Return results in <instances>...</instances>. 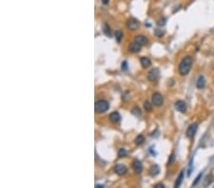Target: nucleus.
<instances>
[{
  "mask_svg": "<svg viewBox=\"0 0 214 188\" xmlns=\"http://www.w3.org/2000/svg\"><path fill=\"white\" fill-rule=\"evenodd\" d=\"M192 66V58L190 56H187L181 61L179 65V73L182 76H185L189 74Z\"/></svg>",
  "mask_w": 214,
  "mask_h": 188,
  "instance_id": "f257e3e1",
  "label": "nucleus"
},
{
  "mask_svg": "<svg viewBox=\"0 0 214 188\" xmlns=\"http://www.w3.org/2000/svg\"><path fill=\"white\" fill-rule=\"evenodd\" d=\"M94 108H95L96 113H104V112L109 110L110 104H109V102H107V101H105V100H99L95 103Z\"/></svg>",
  "mask_w": 214,
  "mask_h": 188,
  "instance_id": "f03ea898",
  "label": "nucleus"
},
{
  "mask_svg": "<svg viewBox=\"0 0 214 188\" xmlns=\"http://www.w3.org/2000/svg\"><path fill=\"white\" fill-rule=\"evenodd\" d=\"M152 104L156 106H161L164 104V98L162 94L159 92H155L152 95Z\"/></svg>",
  "mask_w": 214,
  "mask_h": 188,
  "instance_id": "7ed1b4c3",
  "label": "nucleus"
},
{
  "mask_svg": "<svg viewBox=\"0 0 214 188\" xmlns=\"http://www.w3.org/2000/svg\"><path fill=\"white\" fill-rule=\"evenodd\" d=\"M139 27H140V23L138 22V20H136V19L130 18L127 21V28L130 31H136Z\"/></svg>",
  "mask_w": 214,
  "mask_h": 188,
  "instance_id": "20e7f679",
  "label": "nucleus"
},
{
  "mask_svg": "<svg viewBox=\"0 0 214 188\" xmlns=\"http://www.w3.org/2000/svg\"><path fill=\"white\" fill-rule=\"evenodd\" d=\"M159 76H160V70L158 69H152L151 70H149L148 73V79L151 82L156 81L157 79L159 78Z\"/></svg>",
  "mask_w": 214,
  "mask_h": 188,
  "instance_id": "39448f33",
  "label": "nucleus"
},
{
  "mask_svg": "<svg viewBox=\"0 0 214 188\" xmlns=\"http://www.w3.org/2000/svg\"><path fill=\"white\" fill-rule=\"evenodd\" d=\"M198 129V125L197 124H192L189 126L188 130H187V137L189 139H192L195 136L196 132Z\"/></svg>",
  "mask_w": 214,
  "mask_h": 188,
  "instance_id": "423d86ee",
  "label": "nucleus"
},
{
  "mask_svg": "<svg viewBox=\"0 0 214 188\" xmlns=\"http://www.w3.org/2000/svg\"><path fill=\"white\" fill-rule=\"evenodd\" d=\"M127 167H126V166H125L124 164H122V163L116 164L115 166H114V172H115L116 174H117V175H119V176H123V175H125L126 173H127Z\"/></svg>",
  "mask_w": 214,
  "mask_h": 188,
  "instance_id": "0eeeda50",
  "label": "nucleus"
},
{
  "mask_svg": "<svg viewBox=\"0 0 214 188\" xmlns=\"http://www.w3.org/2000/svg\"><path fill=\"white\" fill-rule=\"evenodd\" d=\"M175 108L178 110V111H180L181 113H185V111H187V104H185V102H184V101H177V102L175 103Z\"/></svg>",
  "mask_w": 214,
  "mask_h": 188,
  "instance_id": "6e6552de",
  "label": "nucleus"
},
{
  "mask_svg": "<svg viewBox=\"0 0 214 188\" xmlns=\"http://www.w3.org/2000/svg\"><path fill=\"white\" fill-rule=\"evenodd\" d=\"M141 48L142 46L139 44V43L137 42H132L130 44V46H128V50H130L131 52H133V53H136V52H139L140 50H141Z\"/></svg>",
  "mask_w": 214,
  "mask_h": 188,
  "instance_id": "1a4fd4ad",
  "label": "nucleus"
},
{
  "mask_svg": "<svg viewBox=\"0 0 214 188\" xmlns=\"http://www.w3.org/2000/svg\"><path fill=\"white\" fill-rule=\"evenodd\" d=\"M132 168H133L134 172L136 173V174H141L142 171H143V164L140 161L136 160V161H134L133 163H132Z\"/></svg>",
  "mask_w": 214,
  "mask_h": 188,
  "instance_id": "9d476101",
  "label": "nucleus"
},
{
  "mask_svg": "<svg viewBox=\"0 0 214 188\" xmlns=\"http://www.w3.org/2000/svg\"><path fill=\"white\" fill-rule=\"evenodd\" d=\"M135 42L139 43L141 46H146L148 43V39L147 37H145L144 35H138L135 37Z\"/></svg>",
  "mask_w": 214,
  "mask_h": 188,
  "instance_id": "9b49d317",
  "label": "nucleus"
},
{
  "mask_svg": "<svg viewBox=\"0 0 214 188\" xmlns=\"http://www.w3.org/2000/svg\"><path fill=\"white\" fill-rule=\"evenodd\" d=\"M120 119H121L120 114L117 111H114V112L110 113V121L111 123H113V124H116V123H118L120 121Z\"/></svg>",
  "mask_w": 214,
  "mask_h": 188,
  "instance_id": "f8f14e48",
  "label": "nucleus"
},
{
  "mask_svg": "<svg viewBox=\"0 0 214 188\" xmlns=\"http://www.w3.org/2000/svg\"><path fill=\"white\" fill-rule=\"evenodd\" d=\"M196 85H197V88H198L199 89H203L205 86H206V79H205V77L202 76V75L199 76Z\"/></svg>",
  "mask_w": 214,
  "mask_h": 188,
  "instance_id": "ddd939ff",
  "label": "nucleus"
},
{
  "mask_svg": "<svg viewBox=\"0 0 214 188\" xmlns=\"http://www.w3.org/2000/svg\"><path fill=\"white\" fill-rule=\"evenodd\" d=\"M140 63L143 68H148L151 65V61L148 57H142L140 59Z\"/></svg>",
  "mask_w": 214,
  "mask_h": 188,
  "instance_id": "4468645a",
  "label": "nucleus"
},
{
  "mask_svg": "<svg viewBox=\"0 0 214 188\" xmlns=\"http://www.w3.org/2000/svg\"><path fill=\"white\" fill-rule=\"evenodd\" d=\"M159 172H160V168H159V166L158 165H156V164H154L152 167L151 168V175L152 176V177H155V176H157L159 174Z\"/></svg>",
  "mask_w": 214,
  "mask_h": 188,
  "instance_id": "2eb2a0df",
  "label": "nucleus"
},
{
  "mask_svg": "<svg viewBox=\"0 0 214 188\" xmlns=\"http://www.w3.org/2000/svg\"><path fill=\"white\" fill-rule=\"evenodd\" d=\"M183 179H184V171H182V172L180 173L179 177L177 178L176 183H175V184H174V187H179V186L181 185L182 182H183Z\"/></svg>",
  "mask_w": 214,
  "mask_h": 188,
  "instance_id": "dca6fc26",
  "label": "nucleus"
},
{
  "mask_svg": "<svg viewBox=\"0 0 214 188\" xmlns=\"http://www.w3.org/2000/svg\"><path fill=\"white\" fill-rule=\"evenodd\" d=\"M134 142H135V144H136V146H141V144L145 142V137L143 135H139L136 137V139H135Z\"/></svg>",
  "mask_w": 214,
  "mask_h": 188,
  "instance_id": "f3484780",
  "label": "nucleus"
},
{
  "mask_svg": "<svg viewBox=\"0 0 214 188\" xmlns=\"http://www.w3.org/2000/svg\"><path fill=\"white\" fill-rule=\"evenodd\" d=\"M103 32H104V33L108 36V37H110L111 36V32H110V27L107 25V24H104L103 25Z\"/></svg>",
  "mask_w": 214,
  "mask_h": 188,
  "instance_id": "a211bd4d",
  "label": "nucleus"
},
{
  "mask_svg": "<svg viewBox=\"0 0 214 188\" xmlns=\"http://www.w3.org/2000/svg\"><path fill=\"white\" fill-rule=\"evenodd\" d=\"M131 113L134 115V116H136V117H140L141 115H142V112H141V110H140V108L139 107H134L133 109L131 110Z\"/></svg>",
  "mask_w": 214,
  "mask_h": 188,
  "instance_id": "6ab92c4d",
  "label": "nucleus"
},
{
  "mask_svg": "<svg viewBox=\"0 0 214 188\" xmlns=\"http://www.w3.org/2000/svg\"><path fill=\"white\" fill-rule=\"evenodd\" d=\"M127 155V149H125V148H120V149L118 150V157L123 158V157H126Z\"/></svg>",
  "mask_w": 214,
  "mask_h": 188,
  "instance_id": "aec40b11",
  "label": "nucleus"
},
{
  "mask_svg": "<svg viewBox=\"0 0 214 188\" xmlns=\"http://www.w3.org/2000/svg\"><path fill=\"white\" fill-rule=\"evenodd\" d=\"M122 37H123V32H121V31H118V32H115V38H116L118 43L121 42V40H122Z\"/></svg>",
  "mask_w": 214,
  "mask_h": 188,
  "instance_id": "412c9836",
  "label": "nucleus"
},
{
  "mask_svg": "<svg viewBox=\"0 0 214 188\" xmlns=\"http://www.w3.org/2000/svg\"><path fill=\"white\" fill-rule=\"evenodd\" d=\"M144 107H145V109L147 111H151L152 109V106H151V104L149 103V102H145L144 103Z\"/></svg>",
  "mask_w": 214,
  "mask_h": 188,
  "instance_id": "4be33fe9",
  "label": "nucleus"
},
{
  "mask_svg": "<svg viewBox=\"0 0 214 188\" xmlns=\"http://www.w3.org/2000/svg\"><path fill=\"white\" fill-rule=\"evenodd\" d=\"M155 35L158 36V37H162V36L164 35V32L161 30V29H156L155 30Z\"/></svg>",
  "mask_w": 214,
  "mask_h": 188,
  "instance_id": "5701e85b",
  "label": "nucleus"
},
{
  "mask_svg": "<svg viewBox=\"0 0 214 188\" xmlns=\"http://www.w3.org/2000/svg\"><path fill=\"white\" fill-rule=\"evenodd\" d=\"M174 160H175V156H174V154H172L170 156V159L168 160V164H171L173 162H174Z\"/></svg>",
  "mask_w": 214,
  "mask_h": 188,
  "instance_id": "b1692460",
  "label": "nucleus"
},
{
  "mask_svg": "<svg viewBox=\"0 0 214 188\" xmlns=\"http://www.w3.org/2000/svg\"><path fill=\"white\" fill-rule=\"evenodd\" d=\"M202 175H203V174H202V173H201V174H200V175H198V177H197V178H196V180H195V182L193 183V186H195V185L197 184V183L199 182V180H200V179H201Z\"/></svg>",
  "mask_w": 214,
  "mask_h": 188,
  "instance_id": "393cba45",
  "label": "nucleus"
},
{
  "mask_svg": "<svg viewBox=\"0 0 214 188\" xmlns=\"http://www.w3.org/2000/svg\"><path fill=\"white\" fill-rule=\"evenodd\" d=\"M165 23H166L165 18H161V19L158 21V25H160V26H161V25H162V26H163V25H165Z\"/></svg>",
  "mask_w": 214,
  "mask_h": 188,
  "instance_id": "a878e982",
  "label": "nucleus"
},
{
  "mask_svg": "<svg viewBox=\"0 0 214 188\" xmlns=\"http://www.w3.org/2000/svg\"><path fill=\"white\" fill-rule=\"evenodd\" d=\"M122 69L123 70H127V63L126 61L122 63Z\"/></svg>",
  "mask_w": 214,
  "mask_h": 188,
  "instance_id": "bb28decb",
  "label": "nucleus"
},
{
  "mask_svg": "<svg viewBox=\"0 0 214 188\" xmlns=\"http://www.w3.org/2000/svg\"><path fill=\"white\" fill-rule=\"evenodd\" d=\"M155 187H156V188H161V187L164 188V187H165V185H164L163 183H158V184L155 185Z\"/></svg>",
  "mask_w": 214,
  "mask_h": 188,
  "instance_id": "cd10ccee",
  "label": "nucleus"
},
{
  "mask_svg": "<svg viewBox=\"0 0 214 188\" xmlns=\"http://www.w3.org/2000/svg\"><path fill=\"white\" fill-rule=\"evenodd\" d=\"M102 3L104 5H108L110 3V0H102Z\"/></svg>",
  "mask_w": 214,
  "mask_h": 188,
  "instance_id": "c85d7f7f",
  "label": "nucleus"
},
{
  "mask_svg": "<svg viewBox=\"0 0 214 188\" xmlns=\"http://www.w3.org/2000/svg\"><path fill=\"white\" fill-rule=\"evenodd\" d=\"M95 186H96V187H104V185H102V184H101V185H100V184H96Z\"/></svg>",
  "mask_w": 214,
  "mask_h": 188,
  "instance_id": "c756f323",
  "label": "nucleus"
}]
</instances>
